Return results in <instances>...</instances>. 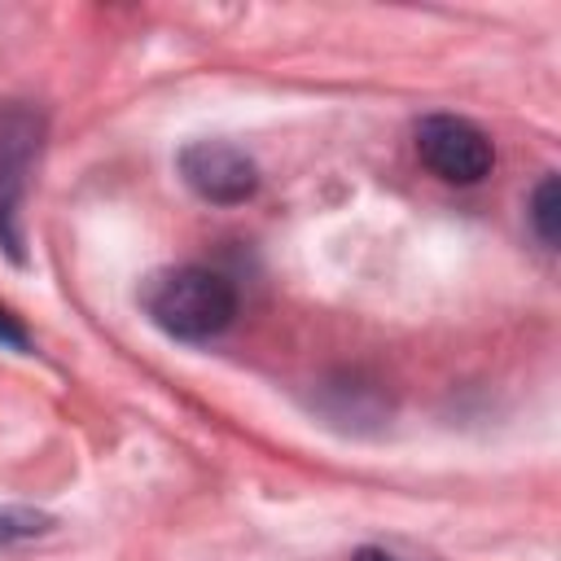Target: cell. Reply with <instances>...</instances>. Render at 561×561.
<instances>
[{
    "mask_svg": "<svg viewBox=\"0 0 561 561\" xmlns=\"http://www.w3.org/2000/svg\"><path fill=\"white\" fill-rule=\"evenodd\" d=\"M140 307L162 333H171L180 342H206L232 324L237 289L228 276H219L210 267L180 263V267H162L145 280Z\"/></svg>",
    "mask_w": 561,
    "mask_h": 561,
    "instance_id": "obj_1",
    "label": "cell"
},
{
    "mask_svg": "<svg viewBox=\"0 0 561 561\" xmlns=\"http://www.w3.org/2000/svg\"><path fill=\"white\" fill-rule=\"evenodd\" d=\"M44 110L31 101H0V245L22 263V202L31 167L44 149Z\"/></svg>",
    "mask_w": 561,
    "mask_h": 561,
    "instance_id": "obj_2",
    "label": "cell"
},
{
    "mask_svg": "<svg viewBox=\"0 0 561 561\" xmlns=\"http://www.w3.org/2000/svg\"><path fill=\"white\" fill-rule=\"evenodd\" d=\"M416 153L447 184H478L495 167L491 136L478 123L460 118V114H430V118H421L416 123Z\"/></svg>",
    "mask_w": 561,
    "mask_h": 561,
    "instance_id": "obj_3",
    "label": "cell"
},
{
    "mask_svg": "<svg viewBox=\"0 0 561 561\" xmlns=\"http://www.w3.org/2000/svg\"><path fill=\"white\" fill-rule=\"evenodd\" d=\"M180 175L197 197H206L215 206L250 202L259 188L254 158L241 153L237 145H224V140H197V145L180 149Z\"/></svg>",
    "mask_w": 561,
    "mask_h": 561,
    "instance_id": "obj_4",
    "label": "cell"
},
{
    "mask_svg": "<svg viewBox=\"0 0 561 561\" xmlns=\"http://www.w3.org/2000/svg\"><path fill=\"white\" fill-rule=\"evenodd\" d=\"M530 224L539 232L543 245H557V228H561V188H557V175H543L530 193Z\"/></svg>",
    "mask_w": 561,
    "mask_h": 561,
    "instance_id": "obj_5",
    "label": "cell"
},
{
    "mask_svg": "<svg viewBox=\"0 0 561 561\" xmlns=\"http://www.w3.org/2000/svg\"><path fill=\"white\" fill-rule=\"evenodd\" d=\"M48 526V517L31 513V508H4L0 513V543H13V539H31Z\"/></svg>",
    "mask_w": 561,
    "mask_h": 561,
    "instance_id": "obj_6",
    "label": "cell"
},
{
    "mask_svg": "<svg viewBox=\"0 0 561 561\" xmlns=\"http://www.w3.org/2000/svg\"><path fill=\"white\" fill-rule=\"evenodd\" d=\"M0 342H4V346H13V351H26V346H31L26 329L18 324V316H13L9 307H0Z\"/></svg>",
    "mask_w": 561,
    "mask_h": 561,
    "instance_id": "obj_7",
    "label": "cell"
},
{
    "mask_svg": "<svg viewBox=\"0 0 561 561\" xmlns=\"http://www.w3.org/2000/svg\"><path fill=\"white\" fill-rule=\"evenodd\" d=\"M355 561H394L390 552H381V548H359L355 552Z\"/></svg>",
    "mask_w": 561,
    "mask_h": 561,
    "instance_id": "obj_8",
    "label": "cell"
}]
</instances>
